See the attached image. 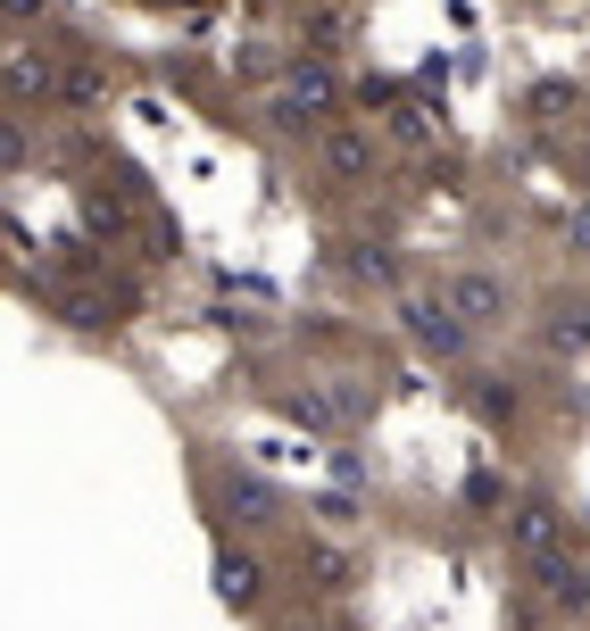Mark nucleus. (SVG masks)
<instances>
[{"label": "nucleus", "instance_id": "0eeeda50", "mask_svg": "<svg viewBox=\"0 0 590 631\" xmlns=\"http://www.w3.org/2000/svg\"><path fill=\"white\" fill-rule=\"evenodd\" d=\"M549 341H557V350H590V308L557 316V324H549Z\"/></svg>", "mask_w": 590, "mask_h": 631}, {"label": "nucleus", "instance_id": "39448f33", "mask_svg": "<svg viewBox=\"0 0 590 631\" xmlns=\"http://www.w3.org/2000/svg\"><path fill=\"white\" fill-rule=\"evenodd\" d=\"M324 167H333V175H358L366 167V142H358V133H333V142H324Z\"/></svg>", "mask_w": 590, "mask_h": 631}, {"label": "nucleus", "instance_id": "20e7f679", "mask_svg": "<svg viewBox=\"0 0 590 631\" xmlns=\"http://www.w3.org/2000/svg\"><path fill=\"white\" fill-rule=\"evenodd\" d=\"M549 598L557 607H590V574L582 565H549Z\"/></svg>", "mask_w": 590, "mask_h": 631}, {"label": "nucleus", "instance_id": "f03ea898", "mask_svg": "<svg viewBox=\"0 0 590 631\" xmlns=\"http://www.w3.org/2000/svg\"><path fill=\"white\" fill-rule=\"evenodd\" d=\"M449 308L466 316V324H499V308H508V291H499L491 275H457V283H449Z\"/></svg>", "mask_w": 590, "mask_h": 631}, {"label": "nucleus", "instance_id": "f257e3e1", "mask_svg": "<svg viewBox=\"0 0 590 631\" xmlns=\"http://www.w3.org/2000/svg\"><path fill=\"white\" fill-rule=\"evenodd\" d=\"M408 324H416V341H424V350H441V357H457V341H466V316H457V308H433V299H416V308H408Z\"/></svg>", "mask_w": 590, "mask_h": 631}, {"label": "nucleus", "instance_id": "423d86ee", "mask_svg": "<svg viewBox=\"0 0 590 631\" xmlns=\"http://www.w3.org/2000/svg\"><path fill=\"white\" fill-rule=\"evenodd\" d=\"M216 582H225V598H258V565H249V557H225Z\"/></svg>", "mask_w": 590, "mask_h": 631}, {"label": "nucleus", "instance_id": "7ed1b4c3", "mask_svg": "<svg viewBox=\"0 0 590 631\" xmlns=\"http://www.w3.org/2000/svg\"><path fill=\"white\" fill-rule=\"evenodd\" d=\"M515 549L549 557V549H557V507H515Z\"/></svg>", "mask_w": 590, "mask_h": 631}, {"label": "nucleus", "instance_id": "6e6552de", "mask_svg": "<svg viewBox=\"0 0 590 631\" xmlns=\"http://www.w3.org/2000/svg\"><path fill=\"white\" fill-rule=\"evenodd\" d=\"M574 242H590V208H582V217H574Z\"/></svg>", "mask_w": 590, "mask_h": 631}]
</instances>
